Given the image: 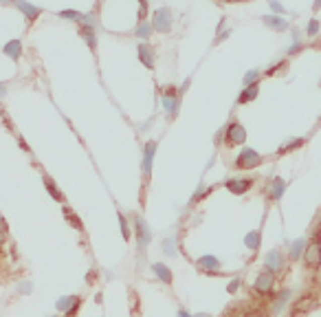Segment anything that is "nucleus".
Returning <instances> with one entry per match:
<instances>
[{
	"label": "nucleus",
	"instance_id": "nucleus-1",
	"mask_svg": "<svg viewBox=\"0 0 321 317\" xmlns=\"http://www.w3.org/2000/svg\"><path fill=\"white\" fill-rule=\"evenodd\" d=\"M301 260H304V267L308 271H319L321 269V229H314L310 240L306 242Z\"/></svg>",
	"mask_w": 321,
	"mask_h": 317
},
{
	"label": "nucleus",
	"instance_id": "nucleus-2",
	"mask_svg": "<svg viewBox=\"0 0 321 317\" xmlns=\"http://www.w3.org/2000/svg\"><path fill=\"white\" fill-rule=\"evenodd\" d=\"M172 22H174V16L169 7H159L152 14V29L156 33H169L172 31Z\"/></svg>",
	"mask_w": 321,
	"mask_h": 317
},
{
	"label": "nucleus",
	"instance_id": "nucleus-3",
	"mask_svg": "<svg viewBox=\"0 0 321 317\" xmlns=\"http://www.w3.org/2000/svg\"><path fill=\"white\" fill-rule=\"evenodd\" d=\"M161 101H163V108H165V115L167 119H174L178 115V103H180V93L176 90V86H165L161 95Z\"/></svg>",
	"mask_w": 321,
	"mask_h": 317
},
{
	"label": "nucleus",
	"instance_id": "nucleus-4",
	"mask_svg": "<svg viewBox=\"0 0 321 317\" xmlns=\"http://www.w3.org/2000/svg\"><path fill=\"white\" fill-rule=\"evenodd\" d=\"M262 154L255 150H251V148H244L238 154V159H235V168L238 170H253V168H258V166H262Z\"/></svg>",
	"mask_w": 321,
	"mask_h": 317
},
{
	"label": "nucleus",
	"instance_id": "nucleus-5",
	"mask_svg": "<svg viewBox=\"0 0 321 317\" xmlns=\"http://www.w3.org/2000/svg\"><path fill=\"white\" fill-rule=\"evenodd\" d=\"M225 141L227 145H244L246 143V130L240 121H231L227 128H225Z\"/></svg>",
	"mask_w": 321,
	"mask_h": 317
},
{
	"label": "nucleus",
	"instance_id": "nucleus-6",
	"mask_svg": "<svg viewBox=\"0 0 321 317\" xmlns=\"http://www.w3.org/2000/svg\"><path fill=\"white\" fill-rule=\"evenodd\" d=\"M273 289H275V273L264 269L255 278V282H253V291H255L258 295H271V293H273Z\"/></svg>",
	"mask_w": 321,
	"mask_h": 317
},
{
	"label": "nucleus",
	"instance_id": "nucleus-7",
	"mask_svg": "<svg viewBox=\"0 0 321 317\" xmlns=\"http://www.w3.org/2000/svg\"><path fill=\"white\" fill-rule=\"evenodd\" d=\"M135 234H137V242H139V249L141 251H145L150 245V240H152V234H150V227H148V223L143 221V216H139L135 214Z\"/></svg>",
	"mask_w": 321,
	"mask_h": 317
},
{
	"label": "nucleus",
	"instance_id": "nucleus-8",
	"mask_svg": "<svg viewBox=\"0 0 321 317\" xmlns=\"http://www.w3.org/2000/svg\"><path fill=\"white\" fill-rule=\"evenodd\" d=\"M156 148H159V141H148L143 145V181H150V174H152V161L156 154Z\"/></svg>",
	"mask_w": 321,
	"mask_h": 317
},
{
	"label": "nucleus",
	"instance_id": "nucleus-9",
	"mask_svg": "<svg viewBox=\"0 0 321 317\" xmlns=\"http://www.w3.org/2000/svg\"><path fill=\"white\" fill-rule=\"evenodd\" d=\"M264 267H266V271L275 273V276H277L280 271H284V267H286V260H284V255H282L280 249H273V251L266 253Z\"/></svg>",
	"mask_w": 321,
	"mask_h": 317
},
{
	"label": "nucleus",
	"instance_id": "nucleus-10",
	"mask_svg": "<svg viewBox=\"0 0 321 317\" xmlns=\"http://www.w3.org/2000/svg\"><path fill=\"white\" fill-rule=\"evenodd\" d=\"M137 58H139V62H141L145 69H150L152 71L154 69V64H156V58H154V48L148 44V42H141V44L137 46Z\"/></svg>",
	"mask_w": 321,
	"mask_h": 317
},
{
	"label": "nucleus",
	"instance_id": "nucleus-11",
	"mask_svg": "<svg viewBox=\"0 0 321 317\" xmlns=\"http://www.w3.org/2000/svg\"><path fill=\"white\" fill-rule=\"evenodd\" d=\"M14 5L22 11V16L27 18V22H29V24H33V22L42 16V9H40V7H35V5H31V3H27V0H14Z\"/></svg>",
	"mask_w": 321,
	"mask_h": 317
},
{
	"label": "nucleus",
	"instance_id": "nucleus-12",
	"mask_svg": "<svg viewBox=\"0 0 321 317\" xmlns=\"http://www.w3.org/2000/svg\"><path fill=\"white\" fill-rule=\"evenodd\" d=\"M253 185V179H229L225 181V187L231 194H246Z\"/></svg>",
	"mask_w": 321,
	"mask_h": 317
},
{
	"label": "nucleus",
	"instance_id": "nucleus-13",
	"mask_svg": "<svg viewBox=\"0 0 321 317\" xmlns=\"http://www.w3.org/2000/svg\"><path fill=\"white\" fill-rule=\"evenodd\" d=\"M262 22H264L269 29H273V31H277V33L288 31V27H290L286 18H280V16H262Z\"/></svg>",
	"mask_w": 321,
	"mask_h": 317
},
{
	"label": "nucleus",
	"instance_id": "nucleus-14",
	"mask_svg": "<svg viewBox=\"0 0 321 317\" xmlns=\"http://www.w3.org/2000/svg\"><path fill=\"white\" fill-rule=\"evenodd\" d=\"M80 35H82V40L88 44L90 53H93V56H97V35H95V29L82 22V24H80Z\"/></svg>",
	"mask_w": 321,
	"mask_h": 317
},
{
	"label": "nucleus",
	"instance_id": "nucleus-15",
	"mask_svg": "<svg viewBox=\"0 0 321 317\" xmlns=\"http://www.w3.org/2000/svg\"><path fill=\"white\" fill-rule=\"evenodd\" d=\"M198 269L205 273H218L220 271V260L214 258V255H203V258H198Z\"/></svg>",
	"mask_w": 321,
	"mask_h": 317
},
{
	"label": "nucleus",
	"instance_id": "nucleus-16",
	"mask_svg": "<svg viewBox=\"0 0 321 317\" xmlns=\"http://www.w3.org/2000/svg\"><path fill=\"white\" fill-rule=\"evenodd\" d=\"M3 53L7 58H11V60H16V62H18V60L22 58V42L20 40H9L7 44L3 46Z\"/></svg>",
	"mask_w": 321,
	"mask_h": 317
},
{
	"label": "nucleus",
	"instance_id": "nucleus-17",
	"mask_svg": "<svg viewBox=\"0 0 321 317\" xmlns=\"http://www.w3.org/2000/svg\"><path fill=\"white\" fill-rule=\"evenodd\" d=\"M77 306H80V297L77 295H73V297H62V300L57 302V308L59 310H64L66 315H75V310H77Z\"/></svg>",
	"mask_w": 321,
	"mask_h": 317
},
{
	"label": "nucleus",
	"instance_id": "nucleus-18",
	"mask_svg": "<svg viewBox=\"0 0 321 317\" xmlns=\"http://www.w3.org/2000/svg\"><path fill=\"white\" fill-rule=\"evenodd\" d=\"M258 93H260V82L258 84H251V86H244V88H242V93L238 95V106L253 101L258 97Z\"/></svg>",
	"mask_w": 321,
	"mask_h": 317
},
{
	"label": "nucleus",
	"instance_id": "nucleus-19",
	"mask_svg": "<svg viewBox=\"0 0 321 317\" xmlns=\"http://www.w3.org/2000/svg\"><path fill=\"white\" fill-rule=\"evenodd\" d=\"M284 190H286V183L277 176V179H273V183H271V187H269V198L271 200H280Z\"/></svg>",
	"mask_w": 321,
	"mask_h": 317
},
{
	"label": "nucleus",
	"instance_id": "nucleus-20",
	"mask_svg": "<svg viewBox=\"0 0 321 317\" xmlns=\"http://www.w3.org/2000/svg\"><path fill=\"white\" fill-rule=\"evenodd\" d=\"M152 271H154V276L159 278L163 284H172V271H169L165 265H161V262H156V265H152Z\"/></svg>",
	"mask_w": 321,
	"mask_h": 317
},
{
	"label": "nucleus",
	"instance_id": "nucleus-21",
	"mask_svg": "<svg viewBox=\"0 0 321 317\" xmlns=\"http://www.w3.org/2000/svg\"><path fill=\"white\" fill-rule=\"evenodd\" d=\"M154 29H152V22H148V20H141L137 24V29H135V35L137 38H150V33H152Z\"/></svg>",
	"mask_w": 321,
	"mask_h": 317
},
{
	"label": "nucleus",
	"instance_id": "nucleus-22",
	"mask_svg": "<svg viewBox=\"0 0 321 317\" xmlns=\"http://www.w3.org/2000/svg\"><path fill=\"white\" fill-rule=\"evenodd\" d=\"M42 181H44V187H46V192L51 194V196L55 198V200H59V203H62V200H64V196H62V192L57 190V185H55V183H53L51 179H48L46 174H44V179H42Z\"/></svg>",
	"mask_w": 321,
	"mask_h": 317
},
{
	"label": "nucleus",
	"instance_id": "nucleus-23",
	"mask_svg": "<svg viewBox=\"0 0 321 317\" xmlns=\"http://www.w3.org/2000/svg\"><path fill=\"white\" fill-rule=\"evenodd\" d=\"M304 141H306V139H290V141H286L280 150H277V154H286V152L295 150V148H301V145H304Z\"/></svg>",
	"mask_w": 321,
	"mask_h": 317
},
{
	"label": "nucleus",
	"instance_id": "nucleus-24",
	"mask_svg": "<svg viewBox=\"0 0 321 317\" xmlns=\"http://www.w3.org/2000/svg\"><path fill=\"white\" fill-rule=\"evenodd\" d=\"M59 18H64V20L82 22L84 20V14H80V11H75V9H64V11H59Z\"/></svg>",
	"mask_w": 321,
	"mask_h": 317
},
{
	"label": "nucleus",
	"instance_id": "nucleus-25",
	"mask_svg": "<svg viewBox=\"0 0 321 317\" xmlns=\"http://www.w3.org/2000/svg\"><path fill=\"white\" fill-rule=\"evenodd\" d=\"M260 77H262V73H260L258 69H253V71H249V73L244 75L242 84H244V86H251V84H258V82H260Z\"/></svg>",
	"mask_w": 321,
	"mask_h": 317
},
{
	"label": "nucleus",
	"instance_id": "nucleus-26",
	"mask_svg": "<svg viewBox=\"0 0 321 317\" xmlns=\"http://www.w3.org/2000/svg\"><path fill=\"white\" fill-rule=\"evenodd\" d=\"M64 218H66V221H69V223H71L77 231H82V221H80V218H77L75 214H73V209H69V207H64Z\"/></svg>",
	"mask_w": 321,
	"mask_h": 317
},
{
	"label": "nucleus",
	"instance_id": "nucleus-27",
	"mask_svg": "<svg viewBox=\"0 0 321 317\" xmlns=\"http://www.w3.org/2000/svg\"><path fill=\"white\" fill-rule=\"evenodd\" d=\"M306 242H308V240H297V242H293V247H290V258H299V255H304Z\"/></svg>",
	"mask_w": 321,
	"mask_h": 317
},
{
	"label": "nucleus",
	"instance_id": "nucleus-28",
	"mask_svg": "<svg viewBox=\"0 0 321 317\" xmlns=\"http://www.w3.org/2000/svg\"><path fill=\"white\" fill-rule=\"evenodd\" d=\"M317 33H319V20H317V18H312V20L306 24V35H308V38H314Z\"/></svg>",
	"mask_w": 321,
	"mask_h": 317
},
{
	"label": "nucleus",
	"instance_id": "nucleus-29",
	"mask_svg": "<svg viewBox=\"0 0 321 317\" xmlns=\"http://www.w3.org/2000/svg\"><path fill=\"white\" fill-rule=\"evenodd\" d=\"M244 242H246V247L255 251V249H258V245H260V234H258V231H253V234H249V236L244 238Z\"/></svg>",
	"mask_w": 321,
	"mask_h": 317
},
{
	"label": "nucleus",
	"instance_id": "nucleus-30",
	"mask_svg": "<svg viewBox=\"0 0 321 317\" xmlns=\"http://www.w3.org/2000/svg\"><path fill=\"white\" fill-rule=\"evenodd\" d=\"M148 14H150L148 0H139V22H141V20H148Z\"/></svg>",
	"mask_w": 321,
	"mask_h": 317
},
{
	"label": "nucleus",
	"instance_id": "nucleus-31",
	"mask_svg": "<svg viewBox=\"0 0 321 317\" xmlns=\"http://www.w3.org/2000/svg\"><path fill=\"white\" fill-rule=\"evenodd\" d=\"M119 225H121V234H123L125 240H130V227H128V218L119 212Z\"/></svg>",
	"mask_w": 321,
	"mask_h": 317
},
{
	"label": "nucleus",
	"instance_id": "nucleus-32",
	"mask_svg": "<svg viewBox=\"0 0 321 317\" xmlns=\"http://www.w3.org/2000/svg\"><path fill=\"white\" fill-rule=\"evenodd\" d=\"M286 297H290V291H282L280 295L275 297V304H273V310H280L284 304H286Z\"/></svg>",
	"mask_w": 321,
	"mask_h": 317
},
{
	"label": "nucleus",
	"instance_id": "nucleus-33",
	"mask_svg": "<svg viewBox=\"0 0 321 317\" xmlns=\"http://www.w3.org/2000/svg\"><path fill=\"white\" fill-rule=\"evenodd\" d=\"M84 24H88V27H97V24H99V22H97V7L93 9V11H90V14H86V16H84V20H82Z\"/></svg>",
	"mask_w": 321,
	"mask_h": 317
},
{
	"label": "nucleus",
	"instance_id": "nucleus-34",
	"mask_svg": "<svg viewBox=\"0 0 321 317\" xmlns=\"http://www.w3.org/2000/svg\"><path fill=\"white\" fill-rule=\"evenodd\" d=\"M163 245H165V253L176 255V240H174V238H167V240L163 242Z\"/></svg>",
	"mask_w": 321,
	"mask_h": 317
},
{
	"label": "nucleus",
	"instance_id": "nucleus-35",
	"mask_svg": "<svg viewBox=\"0 0 321 317\" xmlns=\"http://www.w3.org/2000/svg\"><path fill=\"white\" fill-rule=\"evenodd\" d=\"M229 35H231V31H229V29H227V31H225V29H222L220 33H216V40H214V44H220V42H225V40L229 38Z\"/></svg>",
	"mask_w": 321,
	"mask_h": 317
},
{
	"label": "nucleus",
	"instance_id": "nucleus-36",
	"mask_svg": "<svg viewBox=\"0 0 321 317\" xmlns=\"http://www.w3.org/2000/svg\"><path fill=\"white\" fill-rule=\"evenodd\" d=\"M269 7H271V9H273V11H275V14H286V9H284V7H282V5H280V3H277V0H269Z\"/></svg>",
	"mask_w": 321,
	"mask_h": 317
},
{
	"label": "nucleus",
	"instance_id": "nucleus-37",
	"mask_svg": "<svg viewBox=\"0 0 321 317\" xmlns=\"http://www.w3.org/2000/svg\"><path fill=\"white\" fill-rule=\"evenodd\" d=\"M301 48H304V44H301V42H293V46H290L286 53H288V56H297Z\"/></svg>",
	"mask_w": 321,
	"mask_h": 317
},
{
	"label": "nucleus",
	"instance_id": "nucleus-38",
	"mask_svg": "<svg viewBox=\"0 0 321 317\" xmlns=\"http://www.w3.org/2000/svg\"><path fill=\"white\" fill-rule=\"evenodd\" d=\"M284 66H286V62H284V60H282V62H277V64H273V66H271V69L266 71V75H275V73L280 71V69H284Z\"/></svg>",
	"mask_w": 321,
	"mask_h": 317
},
{
	"label": "nucleus",
	"instance_id": "nucleus-39",
	"mask_svg": "<svg viewBox=\"0 0 321 317\" xmlns=\"http://www.w3.org/2000/svg\"><path fill=\"white\" fill-rule=\"evenodd\" d=\"M31 291H33L31 282H22L20 286H18V293H31Z\"/></svg>",
	"mask_w": 321,
	"mask_h": 317
},
{
	"label": "nucleus",
	"instance_id": "nucleus-40",
	"mask_svg": "<svg viewBox=\"0 0 321 317\" xmlns=\"http://www.w3.org/2000/svg\"><path fill=\"white\" fill-rule=\"evenodd\" d=\"M242 317H264L262 313H258V310H249V313H244Z\"/></svg>",
	"mask_w": 321,
	"mask_h": 317
},
{
	"label": "nucleus",
	"instance_id": "nucleus-41",
	"mask_svg": "<svg viewBox=\"0 0 321 317\" xmlns=\"http://www.w3.org/2000/svg\"><path fill=\"white\" fill-rule=\"evenodd\" d=\"M5 95H7V88H5V84L0 82V97H5Z\"/></svg>",
	"mask_w": 321,
	"mask_h": 317
},
{
	"label": "nucleus",
	"instance_id": "nucleus-42",
	"mask_svg": "<svg viewBox=\"0 0 321 317\" xmlns=\"http://www.w3.org/2000/svg\"><path fill=\"white\" fill-rule=\"evenodd\" d=\"M312 9H314V11H319V9H321V0H314V5H312Z\"/></svg>",
	"mask_w": 321,
	"mask_h": 317
},
{
	"label": "nucleus",
	"instance_id": "nucleus-43",
	"mask_svg": "<svg viewBox=\"0 0 321 317\" xmlns=\"http://www.w3.org/2000/svg\"><path fill=\"white\" fill-rule=\"evenodd\" d=\"M194 317H209V315H205V313H198V315H194Z\"/></svg>",
	"mask_w": 321,
	"mask_h": 317
},
{
	"label": "nucleus",
	"instance_id": "nucleus-44",
	"mask_svg": "<svg viewBox=\"0 0 321 317\" xmlns=\"http://www.w3.org/2000/svg\"><path fill=\"white\" fill-rule=\"evenodd\" d=\"M218 3H235V0H218Z\"/></svg>",
	"mask_w": 321,
	"mask_h": 317
},
{
	"label": "nucleus",
	"instance_id": "nucleus-45",
	"mask_svg": "<svg viewBox=\"0 0 321 317\" xmlns=\"http://www.w3.org/2000/svg\"><path fill=\"white\" fill-rule=\"evenodd\" d=\"M0 3H11V0H0Z\"/></svg>",
	"mask_w": 321,
	"mask_h": 317
},
{
	"label": "nucleus",
	"instance_id": "nucleus-46",
	"mask_svg": "<svg viewBox=\"0 0 321 317\" xmlns=\"http://www.w3.org/2000/svg\"><path fill=\"white\" fill-rule=\"evenodd\" d=\"M51 317H55V315H51Z\"/></svg>",
	"mask_w": 321,
	"mask_h": 317
}]
</instances>
